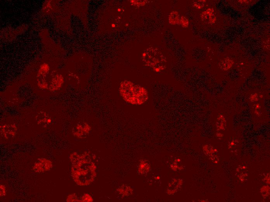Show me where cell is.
<instances>
[{
    "mask_svg": "<svg viewBox=\"0 0 270 202\" xmlns=\"http://www.w3.org/2000/svg\"><path fill=\"white\" fill-rule=\"evenodd\" d=\"M119 92L125 102L134 105H141L149 98V93L145 88L130 80L120 83Z\"/></svg>",
    "mask_w": 270,
    "mask_h": 202,
    "instance_id": "1",
    "label": "cell"
},
{
    "mask_svg": "<svg viewBox=\"0 0 270 202\" xmlns=\"http://www.w3.org/2000/svg\"><path fill=\"white\" fill-rule=\"evenodd\" d=\"M141 58L144 66L156 73L160 72L167 67L166 58L158 49H147L142 54Z\"/></svg>",
    "mask_w": 270,
    "mask_h": 202,
    "instance_id": "2",
    "label": "cell"
},
{
    "mask_svg": "<svg viewBox=\"0 0 270 202\" xmlns=\"http://www.w3.org/2000/svg\"><path fill=\"white\" fill-rule=\"evenodd\" d=\"M39 159L40 162L36 163L34 166V170L35 172H43L49 170L52 168V162L49 160L45 159Z\"/></svg>",
    "mask_w": 270,
    "mask_h": 202,
    "instance_id": "3",
    "label": "cell"
},
{
    "mask_svg": "<svg viewBox=\"0 0 270 202\" xmlns=\"http://www.w3.org/2000/svg\"><path fill=\"white\" fill-rule=\"evenodd\" d=\"M151 166L145 160H142L138 166V172L139 174H147L150 171Z\"/></svg>",
    "mask_w": 270,
    "mask_h": 202,
    "instance_id": "4",
    "label": "cell"
},
{
    "mask_svg": "<svg viewBox=\"0 0 270 202\" xmlns=\"http://www.w3.org/2000/svg\"><path fill=\"white\" fill-rule=\"evenodd\" d=\"M77 129L78 131L76 133V136L78 137H81L82 135H84V133L89 134L92 128L89 124L84 123L83 126L82 125H78L77 127Z\"/></svg>",
    "mask_w": 270,
    "mask_h": 202,
    "instance_id": "5",
    "label": "cell"
},
{
    "mask_svg": "<svg viewBox=\"0 0 270 202\" xmlns=\"http://www.w3.org/2000/svg\"><path fill=\"white\" fill-rule=\"evenodd\" d=\"M118 192L122 197H127L133 194V189L127 185H123L117 189Z\"/></svg>",
    "mask_w": 270,
    "mask_h": 202,
    "instance_id": "6",
    "label": "cell"
},
{
    "mask_svg": "<svg viewBox=\"0 0 270 202\" xmlns=\"http://www.w3.org/2000/svg\"><path fill=\"white\" fill-rule=\"evenodd\" d=\"M180 18L178 12L176 11H173L169 15V23L172 25H179Z\"/></svg>",
    "mask_w": 270,
    "mask_h": 202,
    "instance_id": "7",
    "label": "cell"
},
{
    "mask_svg": "<svg viewBox=\"0 0 270 202\" xmlns=\"http://www.w3.org/2000/svg\"><path fill=\"white\" fill-rule=\"evenodd\" d=\"M130 3L132 6H136V7H141L145 6L146 4L148 2L147 1H130Z\"/></svg>",
    "mask_w": 270,
    "mask_h": 202,
    "instance_id": "8",
    "label": "cell"
},
{
    "mask_svg": "<svg viewBox=\"0 0 270 202\" xmlns=\"http://www.w3.org/2000/svg\"><path fill=\"white\" fill-rule=\"evenodd\" d=\"M93 197L88 194H85L82 197L80 201L82 202H93Z\"/></svg>",
    "mask_w": 270,
    "mask_h": 202,
    "instance_id": "9",
    "label": "cell"
},
{
    "mask_svg": "<svg viewBox=\"0 0 270 202\" xmlns=\"http://www.w3.org/2000/svg\"><path fill=\"white\" fill-rule=\"evenodd\" d=\"M188 23V20L185 17L182 16L180 17L179 25H181L183 27H187Z\"/></svg>",
    "mask_w": 270,
    "mask_h": 202,
    "instance_id": "10",
    "label": "cell"
},
{
    "mask_svg": "<svg viewBox=\"0 0 270 202\" xmlns=\"http://www.w3.org/2000/svg\"><path fill=\"white\" fill-rule=\"evenodd\" d=\"M66 201L67 202H78L80 201V200H78L76 194H72L68 195Z\"/></svg>",
    "mask_w": 270,
    "mask_h": 202,
    "instance_id": "11",
    "label": "cell"
},
{
    "mask_svg": "<svg viewBox=\"0 0 270 202\" xmlns=\"http://www.w3.org/2000/svg\"><path fill=\"white\" fill-rule=\"evenodd\" d=\"M203 1H199L198 2H194V5L195 7H197V8H202L203 7Z\"/></svg>",
    "mask_w": 270,
    "mask_h": 202,
    "instance_id": "12",
    "label": "cell"
},
{
    "mask_svg": "<svg viewBox=\"0 0 270 202\" xmlns=\"http://www.w3.org/2000/svg\"><path fill=\"white\" fill-rule=\"evenodd\" d=\"M6 195V187L3 185H1V196H3Z\"/></svg>",
    "mask_w": 270,
    "mask_h": 202,
    "instance_id": "13",
    "label": "cell"
},
{
    "mask_svg": "<svg viewBox=\"0 0 270 202\" xmlns=\"http://www.w3.org/2000/svg\"><path fill=\"white\" fill-rule=\"evenodd\" d=\"M160 178V177L159 176H157V177L156 178V180H159Z\"/></svg>",
    "mask_w": 270,
    "mask_h": 202,
    "instance_id": "14",
    "label": "cell"
}]
</instances>
